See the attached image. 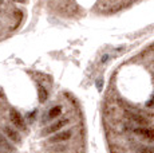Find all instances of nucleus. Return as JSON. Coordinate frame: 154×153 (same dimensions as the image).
I'll return each mask as SVG.
<instances>
[{
	"mask_svg": "<svg viewBox=\"0 0 154 153\" xmlns=\"http://www.w3.org/2000/svg\"><path fill=\"white\" fill-rule=\"evenodd\" d=\"M10 118L12 123L16 126V129L22 132H27V126H26V122H24V118L22 117V114L16 110V109H11L10 111Z\"/></svg>",
	"mask_w": 154,
	"mask_h": 153,
	"instance_id": "nucleus-1",
	"label": "nucleus"
},
{
	"mask_svg": "<svg viewBox=\"0 0 154 153\" xmlns=\"http://www.w3.org/2000/svg\"><path fill=\"white\" fill-rule=\"evenodd\" d=\"M134 133L137 136L147 140L149 142H154V129L153 128H149V126H138V128L134 129Z\"/></svg>",
	"mask_w": 154,
	"mask_h": 153,
	"instance_id": "nucleus-2",
	"label": "nucleus"
},
{
	"mask_svg": "<svg viewBox=\"0 0 154 153\" xmlns=\"http://www.w3.org/2000/svg\"><path fill=\"white\" fill-rule=\"evenodd\" d=\"M3 132H4V136L14 144H20L22 142V136L20 133L16 130V129L11 128V126H4L3 128Z\"/></svg>",
	"mask_w": 154,
	"mask_h": 153,
	"instance_id": "nucleus-3",
	"label": "nucleus"
},
{
	"mask_svg": "<svg viewBox=\"0 0 154 153\" xmlns=\"http://www.w3.org/2000/svg\"><path fill=\"white\" fill-rule=\"evenodd\" d=\"M71 136H72V132L71 130H63V132H59V133L54 134L52 137L48 138V142L51 144H56V142H63V141L70 140Z\"/></svg>",
	"mask_w": 154,
	"mask_h": 153,
	"instance_id": "nucleus-4",
	"label": "nucleus"
},
{
	"mask_svg": "<svg viewBox=\"0 0 154 153\" xmlns=\"http://www.w3.org/2000/svg\"><path fill=\"white\" fill-rule=\"evenodd\" d=\"M69 122H70L69 118H62V120H59V121L54 122L52 125H50L48 128H47L46 130L43 132V134H50V133H54V132H58L59 129H63V126H66Z\"/></svg>",
	"mask_w": 154,
	"mask_h": 153,
	"instance_id": "nucleus-5",
	"label": "nucleus"
},
{
	"mask_svg": "<svg viewBox=\"0 0 154 153\" xmlns=\"http://www.w3.org/2000/svg\"><path fill=\"white\" fill-rule=\"evenodd\" d=\"M0 149H3L5 153H15L14 144L4 134H0Z\"/></svg>",
	"mask_w": 154,
	"mask_h": 153,
	"instance_id": "nucleus-6",
	"label": "nucleus"
},
{
	"mask_svg": "<svg viewBox=\"0 0 154 153\" xmlns=\"http://www.w3.org/2000/svg\"><path fill=\"white\" fill-rule=\"evenodd\" d=\"M126 116L129 117L131 121H134L135 123H138L140 126H146L147 123H149V121H147L145 117L140 116V114H135V113H126Z\"/></svg>",
	"mask_w": 154,
	"mask_h": 153,
	"instance_id": "nucleus-7",
	"label": "nucleus"
},
{
	"mask_svg": "<svg viewBox=\"0 0 154 153\" xmlns=\"http://www.w3.org/2000/svg\"><path fill=\"white\" fill-rule=\"evenodd\" d=\"M137 153H154V146L150 145H140L137 146Z\"/></svg>",
	"mask_w": 154,
	"mask_h": 153,
	"instance_id": "nucleus-8",
	"label": "nucleus"
},
{
	"mask_svg": "<svg viewBox=\"0 0 154 153\" xmlns=\"http://www.w3.org/2000/svg\"><path fill=\"white\" fill-rule=\"evenodd\" d=\"M60 113H62V106H54L48 111V120L55 118V117H58Z\"/></svg>",
	"mask_w": 154,
	"mask_h": 153,
	"instance_id": "nucleus-9",
	"label": "nucleus"
},
{
	"mask_svg": "<svg viewBox=\"0 0 154 153\" xmlns=\"http://www.w3.org/2000/svg\"><path fill=\"white\" fill-rule=\"evenodd\" d=\"M38 90H39V97H40V101L44 102V101H46V98H47V92L43 89V86H40V85H39V86H38Z\"/></svg>",
	"mask_w": 154,
	"mask_h": 153,
	"instance_id": "nucleus-10",
	"label": "nucleus"
},
{
	"mask_svg": "<svg viewBox=\"0 0 154 153\" xmlns=\"http://www.w3.org/2000/svg\"><path fill=\"white\" fill-rule=\"evenodd\" d=\"M64 149V146H56V148H54V151H56V152H62Z\"/></svg>",
	"mask_w": 154,
	"mask_h": 153,
	"instance_id": "nucleus-11",
	"label": "nucleus"
}]
</instances>
